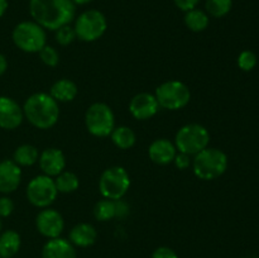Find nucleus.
Instances as JSON below:
<instances>
[{
    "instance_id": "nucleus-3",
    "label": "nucleus",
    "mask_w": 259,
    "mask_h": 258,
    "mask_svg": "<svg viewBox=\"0 0 259 258\" xmlns=\"http://www.w3.org/2000/svg\"><path fill=\"white\" fill-rule=\"evenodd\" d=\"M228 162V156L222 149L207 147L195 156L192 169L197 179L202 181H212L225 174Z\"/></svg>"
},
{
    "instance_id": "nucleus-22",
    "label": "nucleus",
    "mask_w": 259,
    "mask_h": 258,
    "mask_svg": "<svg viewBox=\"0 0 259 258\" xmlns=\"http://www.w3.org/2000/svg\"><path fill=\"white\" fill-rule=\"evenodd\" d=\"M110 137L113 143L120 149L132 148V147L136 144V141H137L136 133L133 132V129H131L129 126H125V125L114 128V131L111 132Z\"/></svg>"
},
{
    "instance_id": "nucleus-5",
    "label": "nucleus",
    "mask_w": 259,
    "mask_h": 258,
    "mask_svg": "<svg viewBox=\"0 0 259 258\" xmlns=\"http://www.w3.org/2000/svg\"><path fill=\"white\" fill-rule=\"evenodd\" d=\"M12 38L20 51L27 53H38L47 45L46 29L38 23L20 22L13 29Z\"/></svg>"
},
{
    "instance_id": "nucleus-32",
    "label": "nucleus",
    "mask_w": 259,
    "mask_h": 258,
    "mask_svg": "<svg viewBox=\"0 0 259 258\" xmlns=\"http://www.w3.org/2000/svg\"><path fill=\"white\" fill-rule=\"evenodd\" d=\"M175 5L179 8L182 12H189V10L195 9L197 7V4L200 3V0H174Z\"/></svg>"
},
{
    "instance_id": "nucleus-21",
    "label": "nucleus",
    "mask_w": 259,
    "mask_h": 258,
    "mask_svg": "<svg viewBox=\"0 0 259 258\" xmlns=\"http://www.w3.org/2000/svg\"><path fill=\"white\" fill-rule=\"evenodd\" d=\"M39 159V152L32 144H22L18 147L13 154V161L19 167L33 166Z\"/></svg>"
},
{
    "instance_id": "nucleus-29",
    "label": "nucleus",
    "mask_w": 259,
    "mask_h": 258,
    "mask_svg": "<svg viewBox=\"0 0 259 258\" xmlns=\"http://www.w3.org/2000/svg\"><path fill=\"white\" fill-rule=\"evenodd\" d=\"M257 65V56L252 51H243L239 56H238V66L242 71H252Z\"/></svg>"
},
{
    "instance_id": "nucleus-33",
    "label": "nucleus",
    "mask_w": 259,
    "mask_h": 258,
    "mask_svg": "<svg viewBox=\"0 0 259 258\" xmlns=\"http://www.w3.org/2000/svg\"><path fill=\"white\" fill-rule=\"evenodd\" d=\"M174 162H175V164H176L177 168H180V169L189 168V166L191 164V161H190V156H187V154H185V153L176 154Z\"/></svg>"
},
{
    "instance_id": "nucleus-37",
    "label": "nucleus",
    "mask_w": 259,
    "mask_h": 258,
    "mask_svg": "<svg viewBox=\"0 0 259 258\" xmlns=\"http://www.w3.org/2000/svg\"><path fill=\"white\" fill-rule=\"evenodd\" d=\"M2 227H3V224H2V218H0V233H2Z\"/></svg>"
},
{
    "instance_id": "nucleus-7",
    "label": "nucleus",
    "mask_w": 259,
    "mask_h": 258,
    "mask_svg": "<svg viewBox=\"0 0 259 258\" xmlns=\"http://www.w3.org/2000/svg\"><path fill=\"white\" fill-rule=\"evenodd\" d=\"M154 96L158 101L159 108L167 110H180L189 105L191 100V91L182 81L169 80L161 83L156 89Z\"/></svg>"
},
{
    "instance_id": "nucleus-18",
    "label": "nucleus",
    "mask_w": 259,
    "mask_h": 258,
    "mask_svg": "<svg viewBox=\"0 0 259 258\" xmlns=\"http://www.w3.org/2000/svg\"><path fill=\"white\" fill-rule=\"evenodd\" d=\"M96 239H98V232H96L95 227L89 223H80V224L75 225L68 235V240L78 248L91 247L93 244H95Z\"/></svg>"
},
{
    "instance_id": "nucleus-27",
    "label": "nucleus",
    "mask_w": 259,
    "mask_h": 258,
    "mask_svg": "<svg viewBox=\"0 0 259 258\" xmlns=\"http://www.w3.org/2000/svg\"><path fill=\"white\" fill-rule=\"evenodd\" d=\"M40 61L48 67H56L60 63V53L55 47L46 45L42 50L38 52Z\"/></svg>"
},
{
    "instance_id": "nucleus-35",
    "label": "nucleus",
    "mask_w": 259,
    "mask_h": 258,
    "mask_svg": "<svg viewBox=\"0 0 259 258\" xmlns=\"http://www.w3.org/2000/svg\"><path fill=\"white\" fill-rule=\"evenodd\" d=\"M8 9V0H0V18L5 14Z\"/></svg>"
},
{
    "instance_id": "nucleus-28",
    "label": "nucleus",
    "mask_w": 259,
    "mask_h": 258,
    "mask_svg": "<svg viewBox=\"0 0 259 258\" xmlns=\"http://www.w3.org/2000/svg\"><path fill=\"white\" fill-rule=\"evenodd\" d=\"M76 33L70 24L63 25L56 30V42L61 46H68L76 39Z\"/></svg>"
},
{
    "instance_id": "nucleus-8",
    "label": "nucleus",
    "mask_w": 259,
    "mask_h": 258,
    "mask_svg": "<svg viewBox=\"0 0 259 258\" xmlns=\"http://www.w3.org/2000/svg\"><path fill=\"white\" fill-rule=\"evenodd\" d=\"M85 125L94 137H109L115 128V116L105 103H94L85 113Z\"/></svg>"
},
{
    "instance_id": "nucleus-20",
    "label": "nucleus",
    "mask_w": 259,
    "mask_h": 258,
    "mask_svg": "<svg viewBox=\"0 0 259 258\" xmlns=\"http://www.w3.org/2000/svg\"><path fill=\"white\" fill-rule=\"evenodd\" d=\"M22 239L15 230L0 233V258H13L20 249Z\"/></svg>"
},
{
    "instance_id": "nucleus-31",
    "label": "nucleus",
    "mask_w": 259,
    "mask_h": 258,
    "mask_svg": "<svg viewBox=\"0 0 259 258\" xmlns=\"http://www.w3.org/2000/svg\"><path fill=\"white\" fill-rule=\"evenodd\" d=\"M152 258H179V255L172 248L163 245L154 249V252L152 253Z\"/></svg>"
},
{
    "instance_id": "nucleus-6",
    "label": "nucleus",
    "mask_w": 259,
    "mask_h": 258,
    "mask_svg": "<svg viewBox=\"0 0 259 258\" xmlns=\"http://www.w3.org/2000/svg\"><path fill=\"white\" fill-rule=\"evenodd\" d=\"M131 187V177L121 166L106 168L99 180V191L104 199L121 200Z\"/></svg>"
},
{
    "instance_id": "nucleus-26",
    "label": "nucleus",
    "mask_w": 259,
    "mask_h": 258,
    "mask_svg": "<svg viewBox=\"0 0 259 258\" xmlns=\"http://www.w3.org/2000/svg\"><path fill=\"white\" fill-rule=\"evenodd\" d=\"M233 0H206L205 8H206L207 15L214 18H223L232 10Z\"/></svg>"
},
{
    "instance_id": "nucleus-1",
    "label": "nucleus",
    "mask_w": 259,
    "mask_h": 258,
    "mask_svg": "<svg viewBox=\"0 0 259 258\" xmlns=\"http://www.w3.org/2000/svg\"><path fill=\"white\" fill-rule=\"evenodd\" d=\"M33 20L48 30H57L75 19L76 5L72 0H29Z\"/></svg>"
},
{
    "instance_id": "nucleus-2",
    "label": "nucleus",
    "mask_w": 259,
    "mask_h": 258,
    "mask_svg": "<svg viewBox=\"0 0 259 258\" xmlns=\"http://www.w3.org/2000/svg\"><path fill=\"white\" fill-rule=\"evenodd\" d=\"M23 114L35 128L50 129L58 121L60 106L50 94L35 93L25 100Z\"/></svg>"
},
{
    "instance_id": "nucleus-16",
    "label": "nucleus",
    "mask_w": 259,
    "mask_h": 258,
    "mask_svg": "<svg viewBox=\"0 0 259 258\" xmlns=\"http://www.w3.org/2000/svg\"><path fill=\"white\" fill-rule=\"evenodd\" d=\"M177 154V149L175 143L169 142L166 138H158L151 143L148 148V156L152 162L157 164H169L174 162Z\"/></svg>"
},
{
    "instance_id": "nucleus-36",
    "label": "nucleus",
    "mask_w": 259,
    "mask_h": 258,
    "mask_svg": "<svg viewBox=\"0 0 259 258\" xmlns=\"http://www.w3.org/2000/svg\"><path fill=\"white\" fill-rule=\"evenodd\" d=\"M73 3H75V5H83V4H88V3L93 2V0H72Z\"/></svg>"
},
{
    "instance_id": "nucleus-10",
    "label": "nucleus",
    "mask_w": 259,
    "mask_h": 258,
    "mask_svg": "<svg viewBox=\"0 0 259 258\" xmlns=\"http://www.w3.org/2000/svg\"><path fill=\"white\" fill-rule=\"evenodd\" d=\"M58 191L56 189L55 179L47 175H38L33 177L27 186L28 201L35 207H50L55 202Z\"/></svg>"
},
{
    "instance_id": "nucleus-12",
    "label": "nucleus",
    "mask_w": 259,
    "mask_h": 258,
    "mask_svg": "<svg viewBox=\"0 0 259 258\" xmlns=\"http://www.w3.org/2000/svg\"><path fill=\"white\" fill-rule=\"evenodd\" d=\"M159 104L156 96L149 93H141L133 96L129 103V111L137 120H147L158 113Z\"/></svg>"
},
{
    "instance_id": "nucleus-34",
    "label": "nucleus",
    "mask_w": 259,
    "mask_h": 258,
    "mask_svg": "<svg viewBox=\"0 0 259 258\" xmlns=\"http://www.w3.org/2000/svg\"><path fill=\"white\" fill-rule=\"evenodd\" d=\"M7 68H8L7 58H5L4 55H2V53H0V76L4 75L5 71H7Z\"/></svg>"
},
{
    "instance_id": "nucleus-23",
    "label": "nucleus",
    "mask_w": 259,
    "mask_h": 258,
    "mask_svg": "<svg viewBox=\"0 0 259 258\" xmlns=\"http://www.w3.org/2000/svg\"><path fill=\"white\" fill-rule=\"evenodd\" d=\"M209 15L207 13H205L204 10L200 9H192L186 12L185 14V24L192 32H202V30L206 29L209 27Z\"/></svg>"
},
{
    "instance_id": "nucleus-4",
    "label": "nucleus",
    "mask_w": 259,
    "mask_h": 258,
    "mask_svg": "<svg viewBox=\"0 0 259 258\" xmlns=\"http://www.w3.org/2000/svg\"><path fill=\"white\" fill-rule=\"evenodd\" d=\"M210 133L204 125L190 123L181 126L175 137V146L180 153L196 156L209 147Z\"/></svg>"
},
{
    "instance_id": "nucleus-30",
    "label": "nucleus",
    "mask_w": 259,
    "mask_h": 258,
    "mask_svg": "<svg viewBox=\"0 0 259 258\" xmlns=\"http://www.w3.org/2000/svg\"><path fill=\"white\" fill-rule=\"evenodd\" d=\"M14 210V202L8 196L0 197V218H7L12 215Z\"/></svg>"
},
{
    "instance_id": "nucleus-15",
    "label": "nucleus",
    "mask_w": 259,
    "mask_h": 258,
    "mask_svg": "<svg viewBox=\"0 0 259 258\" xmlns=\"http://www.w3.org/2000/svg\"><path fill=\"white\" fill-rule=\"evenodd\" d=\"M22 181V169L13 159L0 162V192L10 194L19 187Z\"/></svg>"
},
{
    "instance_id": "nucleus-17",
    "label": "nucleus",
    "mask_w": 259,
    "mask_h": 258,
    "mask_svg": "<svg viewBox=\"0 0 259 258\" xmlns=\"http://www.w3.org/2000/svg\"><path fill=\"white\" fill-rule=\"evenodd\" d=\"M42 258H77V253L70 240L58 237L46 242L42 249Z\"/></svg>"
},
{
    "instance_id": "nucleus-13",
    "label": "nucleus",
    "mask_w": 259,
    "mask_h": 258,
    "mask_svg": "<svg viewBox=\"0 0 259 258\" xmlns=\"http://www.w3.org/2000/svg\"><path fill=\"white\" fill-rule=\"evenodd\" d=\"M24 114L23 108L12 98L0 96V128L12 131L22 124Z\"/></svg>"
},
{
    "instance_id": "nucleus-11",
    "label": "nucleus",
    "mask_w": 259,
    "mask_h": 258,
    "mask_svg": "<svg viewBox=\"0 0 259 258\" xmlns=\"http://www.w3.org/2000/svg\"><path fill=\"white\" fill-rule=\"evenodd\" d=\"M35 227L39 234H42L47 239H53L62 234L65 220L57 210L45 207L38 212L35 218Z\"/></svg>"
},
{
    "instance_id": "nucleus-25",
    "label": "nucleus",
    "mask_w": 259,
    "mask_h": 258,
    "mask_svg": "<svg viewBox=\"0 0 259 258\" xmlns=\"http://www.w3.org/2000/svg\"><path fill=\"white\" fill-rule=\"evenodd\" d=\"M94 217L99 222H109L116 217V201L109 199L100 200L94 207Z\"/></svg>"
},
{
    "instance_id": "nucleus-24",
    "label": "nucleus",
    "mask_w": 259,
    "mask_h": 258,
    "mask_svg": "<svg viewBox=\"0 0 259 258\" xmlns=\"http://www.w3.org/2000/svg\"><path fill=\"white\" fill-rule=\"evenodd\" d=\"M56 189L61 194H71L75 192L80 186V180H78L77 175L70 171L61 172L58 176L55 179Z\"/></svg>"
},
{
    "instance_id": "nucleus-19",
    "label": "nucleus",
    "mask_w": 259,
    "mask_h": 258,
    "mask_svg": "<svg viewBox=\"0 0 259 258\" xmlns=\"http://www.w3.org/2000/svg\"><path fill=\"white\" fill-rule=\"evenodd\" d=\"M77 85L72 80H68V78H61V80L56 81L51 86L50 90V95L57 103H68V101H72L77 96Z\"/></svg>"
},
{
    "instance_id": "nucleus-14",
    "label": "nucleus",
    "mask_w": 259,
    "mask_h": 258,
    "mask_svg": "<svg viewBox=\"0 0 259 258\" xmlns=\"http://www.w3.org/2000/svg\"><path fill=\"white\" fill-rule=\"evenodd\" d=\"M38 163L43 175L56 177L66 168L65 153L58 148H47L39 154Z\"/></svg>"
},
{
    "instance_id": "nucleus-9",
    "label": "nucleus",
    "mask_w": 259,
    "mask_h": 258,
    "mask_svg": "<svg viewBox=\"0 0 259 258\" xmlns=\"http://www.w3.org/2000/svg\"><path fill=\"white\" fill-rule=\"evenodd\" d=\"M108 28L105 15L96 9L81 13L75 20L76 37L83 42H95L104 35Z\"/></svg>"
}]
</instances>
